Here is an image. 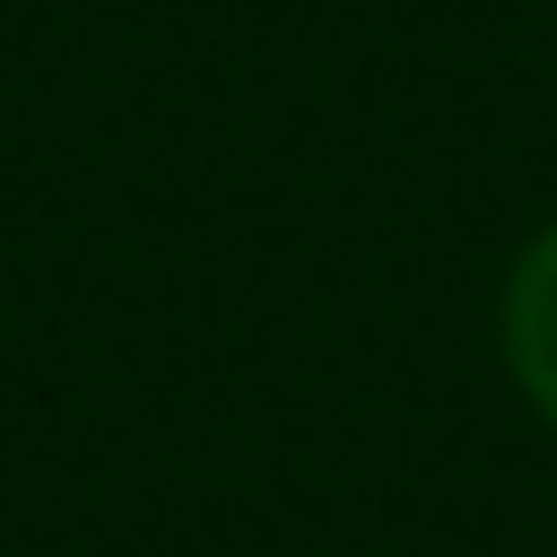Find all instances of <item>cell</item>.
<instances>
[{
    "label": "cell",
    "mask_w": 557,
    "mask_h": 557,
    "mask_svg": "<svg viewBox=\"0 0 557 557\" xmlns=\"http://www.w3.org/2000/svg\"><path fill=\"white\" fill-rule=\"evenodd\" d=\"M499 352H509L529 411L557 431V225L509 264V294H499Z\"/></svg>",
    "instance_id": "1"
}]
</instances>
